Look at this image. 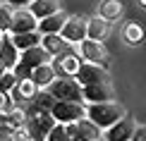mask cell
<instances>
[{"label":"cell","instance_id":"277c9868","mask_svg":"<svg viewBox=\"0 0 146 141\" xmlns=\"http://www.w3.org/2000/svg\"><path fill=\"white\" fill-rule=\"evenodd\" d=\"M53 117L55 122L60 124H72V122H79L86 117V108L82 105V103H74V101H58L55 105H53Z\"/></svg>","mask_w":146,"mask_h":141},{"label":"cell","instance_id":"4316f807","mask_svg":"<svg viewBox=\"0 0 146 141\" xmlns=\"http://www.w3.org/2000/svg\"><path fill=\"white\" fill-rule=\"evenodd\" d=\"M46 141H67V129H65V124H60V122H58V124L48 132Z\"/></svg>","mask_w":146,"mask_h":141},{"label":"cell","instance_id":"30bf717a","mask_svg":"<svg viewBox=\"0 0 146 141\" xmlns=\"http://www.w3.org/2000/svg\"><path fill=\"white\" fill-rule=\"evenodd\" d=\"M86 22L89 19H84V17H79V15L67 17V22H65L60 36H62L67 43H82V41L86 38Z\"/></svg>","mask_w":146,"mask_h":141},{"label":"cell","instance_id":"484cf974","mask_svg":"<svg viewBox=\"0 0 146 141\" xmlns=\"http://www.w3.org/2000/svg\"><path fill=\"white\" fill-rule=\"evenodd\" d=\"M17 86V77H15V72H5L3 77H0V93H7L10 96V91Z\"/></svg>","mask_w":146,"mask_h":141},{"label":"cell","instance_id":"7402d4cb","mask_svg":"<svg viewBox=\"0 0 146 141\" xmlns=\"http://www.w3.org/2000/svg\"><path fill=\"white\" fill-rule=\"evenodd\" d=\"M55 79H58V74H55V70H53V65H41V67H36L31 72V81L38 89H48Z\"/></svg>","mask_w":146,"mask_h":141},{"label":"cell","instance_id":"d590c367","mask_svg":"<svg viewBox=\"0 0 146 141\" xmlns=\"http://www.w3.org/2000/svg\"><path fill=\"white\" fill-rule=\"evenodd\" d=\"M0 5H5V0H0Z\"/></svg>","mask_w":146,"mask_h":141},{"label":"cell","instance_id":"44dd1931","mask_svg":"<svg viewBox=\"0 0 146 141\" xmlns=\"http://www.w3.org/2000/svg\"><path fill=\"white\" fill-rule=\"evenodd\" d=\"M146 38V31L139 22H127L125 29H122V41L127 46H141Z\"/></svg>","mask_w":146,"mask_h":141},{"label":"cell","instance_id":"83f0119b","mask_svg":"<svg viewBox=\"0 0 146 141\" xmlns=\"http://www.w3.org/2000/svg\"><path fill=\"white\" fill-rule=\"evenodd\" d=\"M12 72H15V77H17V81H22V79H31V67H27V65H24V62H19V65H17L15 67V70H12Z\"/></svg>","mask_w":146,"mask_h":141},{"label":"cell","instance_id":"e575fe53","mask_svg":"<svg viewBox=\"0 0 146 141\" xmlns=\"http://www.w3.org/2000/svg\"><path fill=\"white\" fill-rule=\"evenodd\" d=\"M139 5H141V7H146V0H139Z\"/></svg>","mask_w":146,"mask_h":141},{"label":"cell","instance_id":"1f68e13d","mask_svg":"<svg viewBox=\"0 0 146 141\" xmlns=\"http://www.w3.org/2000/svg\"><path fill=\"white\" fill-rule=\"evenodd\" d=\"M132 141H146V124H137V129H134V136H132Z\"/></svg>","mask_w":146,"mask_h":141},{"label":"cell","instance_id":"f546056e","mask_svg":"<svg viewBox=\"0 0 146 141\" xmlns=\"http://www.w3.org/2000/svg\"><path fill=\"white\" fill-rule=\"evenodd\" d=\"M15 105H12V98L7 93H0V113H7V110H12Z\"/></svg>","mask_w":146,"mask_h":141},{"label":"cell","instance_id":"9a60e30c","mask_svg":"<svg viewBox=\"0 0 146 141\" xmlns=\"http://www.w3.org/2000/svg\"><path fill=\"white\" fill-rule=\"evenodd\" d=\"M5 36V41H3V48H0V62H3L5 70H15L17 65H19V60H22V53L15 48V43H12V38H10V34H3Z\"/></svg>","mask_w":146,"mask_h":141},{"label":"cell","instance_id":"ba28073f","mask_svg":"<svg viewBox=\"0 0 146 141\" xmlns=\"http://www.w3.org/2000/svg\"><path fill=\"white\" fill-rule=\"evenodd\" d=\"M77 81L82 86H94V84H110V77H108V70L106 67H98V65H91V62H82L77 72Z\"/></svg>","mask_w":146,"mask_h":141},{"label":"cell","instance_id":"4dcf8cb0","mask_svg":"<svg viewBox=\"0 0 146 141\" xmlns=\"http://www.w3.org/2000/svg\"><path fill=\"white\" fill-rule=\"evenodd\" d=\"M5 3H7L10 7H15V10H27L34 0H5Z\"/></svg>","mask_w":146,"mask_h":141},{"label":"cell","instance_id":"6da1fadb","mask_svg":"<svg viewBox=\"0 0 146 141\" xmlns=\"http://www.w3.org/2000/svg\"><path fill=\"white\" fill-rule=\"evenodd\" d=\"M127 115V110L115 101H106V103H94V105H86V117L94 122L101 129H110L115 122H120Z\"/></svg>","mask_w":146,"mask_h":141},{"label":"cell","instance_id":"cb8c5ba5","mask_svg":"<svg viewBox=\"0 0 146 141\" xmlns=\"http://www.w3.org/2000/svg\"><path fill=\"white\" fill-rule=\"evenodd\" d=\"M10 38H12V43H15V48H17L19 53L29 50V48L41 46V34H38V31H31V34H17V36L10 34Z\"/></svg>","mask_w":146,"mask_h":141},{"label":"cell","instance_id":"3957f363","mask_svg":"<svg viewBox=\"0 0 146 141\" xmlns=\"http://www.w3.org/2000/svg\"><path fill=\"white\" fill-rule=\"evenodd\" d=\"M79 55H82L84 62L98 65V67H108V62H110V53H108V48L103 46V41L84 38L82 43H79Z\"/></svg>","mask_w":146,"mask_h":141},{"label":"cell","instance_id":"f1b7e54d","mask_svg":"<svg viewBox=\"0 0 146 141\" xmlns=\"http://www.w3.org/2000/svg\"><path fill=\"white\" fill-rule=\"evenodd\" d=\"M12 139H15V141H34V136L29 134V129H27V127H19V129H15Z\"/></svg>","mask_w":146,"mask_h":141},{"label":"cell","instance_id":"d4e9b609","mask_svg":"<svg viewBox=\"0 0 146 141\" xmlns=\"http://www.w3.org/2000/svg\"><path fill=\"white\" fill-rule=\"evenodd\" d=\"M12 17H15V7H10L7 3L0 5V34H10V29H12Z\"/></svg>","mask_w":146,"mask_h":141},{"label":"cell","instance_id":"ffe728a7","mask_svg":"<svg viewBox=\"0 0 146 141\" xmlns=\"http://www.w3.org/2000/svg\"><path fill=\"white\" fill-rule=\"evenodd\" d=\"M108 34H110V22L101 19V17H91V19L86 22V38L103 41Z\"/></svg>","mask_w":146,"mask_h":141},{"label":"cell","instance_id":"52a82bcc","mask_svg":"<svg viewBox=\"0 0 146 141\" xmlns=\"http://www.w3.org/2000/svg\"><path fill=\"white\" fill-rule=\"evenodd\" d=\"M82 55H77L74 48H70L67 53H62V55H58V58H53V70H55V74L58 77H77V72H79V67H82Z\"/></svg>","mask_w":146,"mask_h":141},{"label":"cell","instance_id":"7a4b0ae2","mask_svg":"<svg viewBox=\"0 0 146 141\" xmlns=\"http://www.w3.org/2000/svg\"><path fill=\"white\" fill-rule=\"evenodd\" d=\"M48 91L53 93L55 101H74V103H82L84 101L82 84H79L74 77H58L55 81L48 86Z\"/></svg>","mask_w":146,"mask_h":141},{"label":"cell","instance_id":"603a6c76","mask_svg":"<svg viewBox=\"0 0 146 141\" xmlns=\"http://www.w3.org/2000/svg\"><path fill=\"white\" fill-rule=\"evenodd\" d=\"M65 22H67V15L65 12H58V15L48 17V19H41L38 22V34L46 36V34H60L65 26Z\"/></svg>","mask_w":146,"mask_h":141},{"label":"cell","instance_id":"9c48e42d","mask_svg":"<svg viewBox=\"0 0 146 141\" xmlns=\"http://www.w3.org/2000/svg\"><path fill=\"white\" fill-rule=\"evenodd\" d=\"M134 129H137V120L132 117V115H125L120 122H115L110 129H106L103 139L106 141H132Z\"/></svg>","mask_w":146,"mask_h":141},{"label":"cell","instance_id":"ac0fdd59","mask_svg":"<svg viewBox=\"0 0 146 141\" xmlns=\"http://www.w3.org/2000/svg\"><path fill=\"white\" fill-rule=\"evenodd\" d=\"M41 46H43L46 50L53 55V58H58V55L67 53L70 48H72V43H67V41H65L60 34H46V36H41Z\"/></svg>","mask_w":146,"mask_h":141},{"label":"cell","instance_id":"5b68a950","mask_svg":"<svg viewBox=\"0 0 146 141\" xmlns=\"http://www.w3.org/2000/svg\"><path fill=\"white\" fill-rule=\"evenodd\" d=\"M65 129H67V141H98L103 136L101 127H96L89 117L72 122V124H65Z\"/></svg>","mask_w":146,"mask_h":141},{"label":"cell","instance_id":"2e32d148","mask_svg":"<svg viewBox=\"0 0 146 141\" xmlns=\"http://www.w3.org/2000/svg\"><path fill=\"white\" fill-rule=\"evenodd\" d=\"M82 96H84V103L94 105V103L110 101L113 91H110V84H94V86H82Z\"/></svg>","mask_w":146,"mask_h":141},{"label":"cell","instance_id":"8992f818","mask_svg":"<svg viewBox=\"0 0 146 141\" xmlns=\"http://www.w3.org/2000/svg\"><path fill=\"white\" fill-rule=\"evenodd\" d=\"M58 122H55V117H53L50 113H31L27 117V129H29V134L34 136V141H46V136H48V132L55 127Z\"/></svg>","mask_w":146,"mask_h":141},{"label":"cell","instance_id":"836d02e7","mask_svg":"<svg viewBox=\"0 0 146 141\" xmlns=\"http://www.w3.org/2000/svg\"><path fill=\"white\" fill-rule=\"evenodd\" d=\"M3 41H5V36H3V34H0V48H3Z\"/></svg>","mask_w":146,"mask_h":141},{"label":"cell","instance_id":"4fadbf2b","mask_svg":"<svg viewBox=\"0 0 146 141\" xmlns=\"http://www.w3.org/2000/svg\"><path fill=\"white\" fill-rule=\"evenodd\" d=\"M29 10H31V15L41 22V19H48V17L62 12V0H34V3L29 5Z\"/></svg>","mask_w":146,"mask_h":141},{"label":"cell","instance_id":"e0dca14e","mask_svg":"<svg viewBox=\"0 0 146 141\" xmlns=\"http://www.w3.org/2000/svg\"><path fill=\"white\" fill-rule=\"evenodd\" d=\"M55 98H53V93L48 89H41L38 93L34 96V101L29 103V108H27V115H31V113H53V105H55Z\"/></svg>","mask_w":146,"mask_h":141},{"label":"cell","instance_id":"d6a6232c","mask_svg":"<svg viewBox=\"0 0 146 141\" xmlns=\"http://www.w3.org/2000/svg\"><path fill=\"white\" fill-rule=\"evenodd\" d=\"M5 72H7V70H5V67H3V62H0V77H3Z\"/></svg>","mask_w":146,"mask_h":141},{"label":"cell","instance_id":"7c38bea8","mask_svg":"<svg viewBox=\"0 0 146 141\" xmlns=\"http://www.w3.org/2000/svg\"><path fill=\"white\" fill-rule=\"evenodd\" d=\"M38 86L31 81V79H22V81H17V86L10 91V98H12V105H17V108H24L22 103H31L34 101V96L38 93Z\"/></svg>","mask_w":146,"mask_h":141},{"label":"cell","instance_id":"d6986e66","mask_svg":"<svg viewBox=\"0 0 146 141\" xmlns=\"http://www.w3.org/2000/svg\"><path fill=\"white\" fill-rule=\"evenodd\" d=\"M122 12H125L122 0H101V5H98V17L106 19V22H110V24L115 19H120Z\"/></svg>","mask_w":146,"mask_h":141},{"label":"cell","instance_id":"5bb4252c","mask_svg":"<svg viewBox=\"0 0 146 141\" xmlns=\"http://www.w3.org/2000/svg\"><path fill=\"white\" fill-rule=\"evenodd\" d=\"M19 62H24L27 67L36 70V67H41V65H50V62H53V55L48 53L43 46H36V48H29V50L22 53V60H19Z\"/></svg>","mask_w":146,"mask_h":141},{"label":"cell","instance_id":"8fae6325","mask_svg":"<svg viewBox=\"0 0 146 141\" xmlns=\"http://www.w3.org/2000/svg\"><path fill=\"white\" fill-rule=\"evenodd\" d=\"M31 31H38V19L31 15V10H15V17H12V29L10 34L17 36V34H31Z\"/></svg>","mask_w":146,"mask_h":141}]
</instances>
